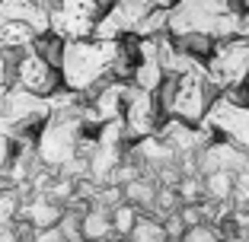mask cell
I'll use <instances>...</instances> for the list:
<instances>
[{"label": "cell", "instance_id": "obj_1", "mask_svg": "<svg viewBox=\"0 0 249 242\" xmlns=\"http://www.w3.org/2000/svg\"><path fill=\"white\" fill-rule=\"evenodd\" d=\"M118 51V38H67L61 45L58 74L61 86L71 93H89L96 83L109 80L112 61Z\"/></svg>", "mask_w": 249, "mask_h": 242}, {"label": "cell", "instance_id": "obj_2", "mask_svg": "<svg viewBox=\"0 0 249 242\" xmlns=\"http://www.w3.org/2000/svg\"><path fill=\"white\" fill-rule=\"evenodd\" d=\"M205 74L217 83L220 89L227 86H243L249 77V38L233 35L214 45L211 58L205 61Z\"/></svg>", "mask_w": 249, "mask_h": 242}, {"label": "cell", "instance_id": "obj_3", "mask_svg": "<svg viewBox=\"0 0 249 242\" xmlns=\"http://www.w3.org/2000/svg\"><path fill=\"white\" fill-rule=\"evenodd\" d=\"M103 7L96 0H58L48 7V32L58 38H89Z\"/></svg>", "mask_w": 249, "mask_h": 242}, {"label": "cell", "instance_id": "obj_4", "mask_svg": "<svg viewBox=\"0 0 249 242\" xmlns=\"http://www.w3.org/2000/svg\"><path fill=\"white\" fill-rule=\"evenodd\" d=\"M10 83L29 89L36 96H52L54 89H61V74L52 61H45L36 48H22L13 54V70H10Z\"/></svg>", "mask_w": 249, "mask_h": 242}, {"label": "cell", "instance_id": "obj_5", "mask_svg": "<svg viewBox=\"0 0 249 242\" xmlns=\"http://www.w3.org/2000/svg\"><path fill=\"white\" fill-rule=\"evenodd\" d=\"M160 121L163 118L157 112L154 93L150 89H141L138 83L128 80V86H124V105H122V125H124L128 140H141L147 134H157Z\"/></svg>", "mask_w": 249, "mask_h": 242}, {"label": "cell", "instance_id": "obj_6", "mask_svg": "<svg viewBox=\"0 0 249 242\" xmlns=\"http://www.w3.org/2000/svg\"><path fill=\"white\" fill-rule=\"evenodd\" d=\"M112 217L106 207L87 204V210L80 213V239L87 242H109L112 239Z\"/></svg>", "mask_w": 249, "mask_h": 242}, {"label": "cell", "instance_id": "obj_7", "mask_svg": "<svg viewBox=\"0 0 249 242\" xmlns=\"http://www.w3.org/2000/svg\"><path fill=\"white\" fill-rule=\"evenodd\" d=\"M122 198L128 201V204H134L141 213H150L154 210V198H157V178L147 176V172L134 176L131 182L122 185Z\"/></svg>", "mask_w": 249, "mask_h": 242}, {"label": "cell", "instance_id": "obj_8", "mask_svg": "<svg viewBox=\"0 0 249 242\" xmlns=\"http://www.w3.org/2000/svg\"><path fill=\"white\" fill-rule=\"evenodd\" d=\"M36 38H38V32L32 29L29 22L0 16V48H7V51H22V48H29Z\"/></svg>", "mask_w": 249, "mask_h": 242}, {"label": "cell", "instance_id": "obj_9", "mask_svg": "<svg viewBox=\"0 0 249 242\" xmlns=\"http://www.w3.org/2000/svg\"><path fill=\"white\" fill-rule=\"evenodd\" d=\"M173 38V48L182 54H189V58L195 61H208L214 51V45H217V38L208 35V32H176V35H169Z\"/></svg>", "mask_w": 249, "mask_h": 242}, {"label": "cell", "instance_id": "obj_10", "mask_svg": "<svg viewBox=\"0 0 249 242\" xmlns=\"http://www.w3.org/2000/svg\"><path fill=\"white\" fill-rule=\"evenodd\" d=\"M233 188H236V176H233V172H227V169H217V172L201 176V191H205L208 201L227 204V201L233 198Z\"/></svg>", "mask_w": 249, "mask_h": 242}, {"label": "cell", "instance_id": "obj_11", "mask_svg": "<svg viewBox=\"0 0 249 242\" xmlns=\"http://www.w3.org/2000/svg\"><path fill=\"white\" fill-rule=\"evenodd\" d=\"M128 239L131 242H169L166 233H163V226H160V220L150 217V213H141L138 223H134V229L128 233Z\"/></svg>", "mask_w": 249, "mask_h": 242}, {"label": "cell", "instance_id": "obj_12", "mask_svg": "<svg viewBox=\"0 0 249 242\" xmlns=\"http://www.w3.org/2000/svg\"><path fill=\"white\" fill-rule=\"evenodd\" d=\"M109 217H112V233L115 236H128L134 229V223H138L141 210L134 204H128V201H122V204H115L109 210Z\"/></svg>", "mask_w": 249, "mask_h": 242}, {"label": "cell", "instance_id": "obj_13", "mask_svg": "<svg viewBox=\"0 0 249 242\" xmlns=\"http://www.w3.org/2000/svg\"><path fill=\"white\" fill-rule=\"evenodd\" d=\"M179 242H224V236L214 223H195V226H185Z\"/></svg>", "mask_w": 249, "mask_h": 242}, {"label": "cell", "instance_id": "obj_14", "mask_svg": "<svg viewBox=\"0 0 249 242\" xmlns=\"http://www.w3.org/2000/svg\"><path fill=\"white\" fill-rule=\"evenodd\" d=\"M160 226H163V233H166L169 242H179V239H182V233H185V223H182V217H179V210L166 213V217L160 220Z\"/></svg>", "mask_w": 249, "mask_h": 242}, {"label": "cell", "instance_id": "obj_15", "mask_svg": "<svg viewBox=\"0 0 249 242\" xmlns=\"http://www.w3.org/2000/svg\"><path fill=\"white\" fill-rule=\"evenodd\" d=\"M26 242H67V239H64L58 223H52V226H42V229H29Z\"/></svg>", "mask_w": 249, "mask_h": 242}, {"label": "cell", "instance_id": "obj_16", "mask_svg": "<svg viewBox=\"0 0 249 242\" xmlns=\"http://www.w3.org/2000/svg\"><path fill=\"white\" fill-rule=\"evenodd\" d=\"M13 54H16V51H7V48H0V83H10V70H13Z\"/></svg>", "mask_w": 249, "mask_h": 242}, {"label": "cell", "instance_id": "obj_17", "mask_svg": "<svg viewBox=\"0 0 249 242\" xmlns=\"http://www.w3.org/2000/svg\"><path fill=\"white\" fill-rule=\"evenodd\" d=\"M3 89H7V83H0V134H10V137H13V128H10L7 118H3Z\"/></svg>", "mask_w": 249, "mask_h": 242}, {"label": "cell", "instance_id": "obj_18", "mask_svg": "<svg viewBox=\"0 0 249 242\" xmlns=\"http://www.w3.org/2000/svg\"><path fill=\"white\" fill-rule=\"evenodd\" d=\"M38 3H42V7H54V3H58V0H38Z\"/></svg>", "mask_w": 249, "mask_h": 242}]
</instances>
